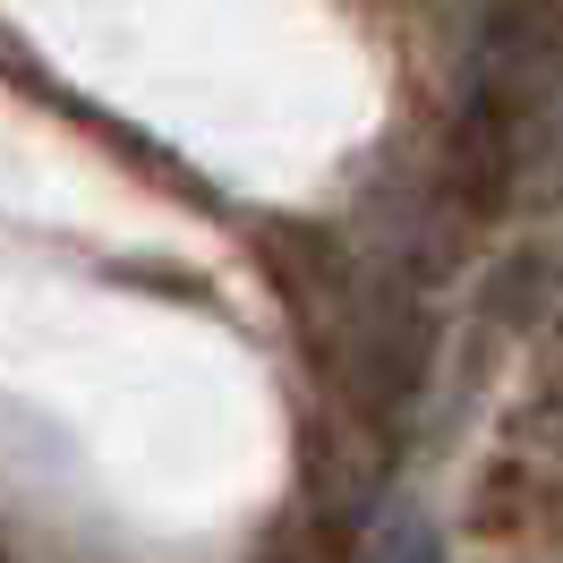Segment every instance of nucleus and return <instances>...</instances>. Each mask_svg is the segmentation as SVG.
Segmentation results:
<instances>
[{"label":"nucleus","instance_id":"1","mask_svg":"<svg viewBox=\"0 0 563 563\" xmlns=\"http://www.w3.org/2000/svg\"><path fill=\"white\" fill-rule=\"evenodd\" d=\"M376 563H444V555H435V538H427V529H401V538H393Z\"/></svg>","mask_w":563,"mask_h":563}]
</instances>
